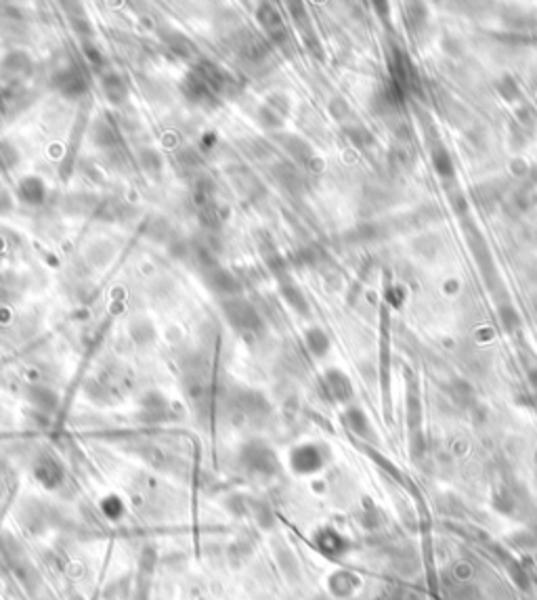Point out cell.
<instances>
[{"label":"cell","mask_w":537,"mask_h":600,"mask_svg":"<svg viewBox=\"0 0 537 600\" xmlns=\"http://www.w3.org/2000/svg\"><path fill=\"white\" fill-rule=\"evenodd\" d=\"M315 548L327 558H342L349 552L351 544L345 535H340L338 531L323 527L315 533Z\"/></svg>","instance_id":"obj_13"},{"label":"cell","mask_w":537,"mask_h":600,"mask_svg":"<svg viewBox=\"0 0 537 600\" xmlns=\"http://www.w3.org/2000/svg\"><path fill=\"white\" fill-rule=\"evenodd\" d=\"M514 120H516V124L523 129V131H533L537 126V111L533 105H529V103H525V105H521L516 111H514Z\"/></svg>","instance_id":"obj_39"},{"label":"cell","mask_w":537,"mask_h":600,"mask_svg":"<svg viewBox=\"0 0 537 600\" xmlns=\"http://www.w3.org/2000/svg\"><path fill=\"white\" fill-rule=\"evenodd\" d=\"M256 120L265 131H279V129H283V122H286V118L277 109H273L267 101L256 109Z\"/></svg>","instance_id":"obj_31"},{"label":"cell","mask_w":537,"mask_h":600,"mask_svg":"<svg viewBox=\"0 0 537 600\" xmlns=\"http://www.w3.org/2000/svg\"><path fill=\"white\" fill-rule=\"evenodd\" d=\"M221 311L227 323L239 332V334H259L263 329V320L261 313L256 311V307L246 300L244 296H231V298H223L221 300Z\"/></svg>","instance_id":"obj_2"},{"label":"cell","mask_w":537,"mask_h":600,"mask_svg":"<svg viewBox=\"0 0 537 600\" xmlns=\"http://www.w3.org/2000/svg\"><path fill=\"white\" fill-rule=\"evenodd\" d=\"M345 422H347V426L353 430V435H357V437L365 439V441H374V439H376L374 428H371V424H369V420H367V415H365L363 410H359V408H349L347 414H345Z\"/></svg>","instance_id":"obj_26"},{"label":"cell","mask_w":537,"mask_h":600,"mask_svg":"<svg viewBox=\"0 0 537 600\" xmlns=\"http://www.w3.org/2000/svg\"><path fill=\"white\" fill-rule=\"evenodd\" d=\"M325 464V452L315 443H303L290 452V468L296 474H313Z\"/></svg>","instance_id":"obj_7"},{"label":"cell","mask_w":537,"mask_h":600,"mask_svg":"<svg viewBox=\"0 0 537 600\" xmlns=\"http://www.w3.org/2000/svg\"><path fill=\"white\" fill-rule=\"evenodd\" d=\"M493 504H495L497 510H501V512H512L516 502H514V498H512V493H510L508 489H499V491L495 493V498H493Z\"/></svg>","instance_id":"obj_46"},{"label":"cell","mask_w":537,"mask_h":600,"mask_svg":"<svg viewBox=\"0 0 537 600\" xmlns=\"http://www.w3.org/2000/svg\"><path fill=\"white\" fill-rule=\"evenodd\" d=\"M430 160H433V168L435 173L443 179V181H451L455 179V166H453V160L449 156V151L445 149L443 143H435L433 145V151H430Z\"/></svg>","instance_id":"obj_25"},{"label":"cell","mask_w":537,"mask_h":600,"mask_svg":"<svg viewBox=\"0 0 537 600\" xmlns=\"http://www.w3.org/2000/svg\"><path fill=\"white\" fill-rule=\"evenodd\" d=\"M233 405H235L237 414L246 415V418H263L268 414L267 399L256 391H242L235 397Z\"/></svg>","instance_id":"obj_19"},{"label":"cell","mask_w":537,"mask_h":600,"mask_svg":"<svg viewBox=\"0 0 537 600\" xmlns=\"http://www.w3.org/2000/svg\"><path fill=\"white\" fill-rule=\"evenodd\" d=\"M239 462L248 474L259 479H271L279 472V458L263 439L246 441L239 449Z\"/></svg>","instance_id":"obj_1"},{"label":"cell","mask_w":537,"mask_h":600,"mask_svg":"<svg viewBox=\"0 0 537 600\" xmlns=\"http://www.w3.org/2000/svg\"><path fill=\"white\" fill-rule=\"evenodd\" d=\"M193 70L208 82V87L217 92L219 99H221V97H227V94L233 97L235 92L239 91L237 80H235L227 70H223L221 65H217V63H212V61H200Z\"/></svg>","instance_id":"obj_5"},{"label":"cell","mask_w":537,"mask_h":600,"mask_svg":"<svg viewBox=\"0 0 537 600\" xmlns=\"http://www.w3.org/2000/svg\"><path fill=\"white\" fill-rule=\"evenodd\" d=\"M252 508H254V514H256L259 525H263V527H271V523H273V514H271L268 506H265V504H254Z\"/></svg>","instance_id":"obj_50"},{"label":"cell","mask_w":537,"mask_h":600,"mask_svg":"<svg viewBox=\"0 0 537 600\" xmlns=\"http://www.w3.org/2000/svg\"><path fill=\"white\" fill-rule=\"evenodd\" d=\"M129 334H131V338H133L139 347L151 344V342L156 340V336H158L156 325L151 323V320H147V317H136V320H133L131 325H129Z\"/></svg>","instance_id":"obj_29"},{"label":"cell","mask_w":537,"mask_h":600,"mask_svg":"<svg viewBox=\"0 0 537 600\" xmlns=\"http://www.w3.org/2000/svg\"><path fill=\"white\" fill-rule=\"evenodd\" d=\"M116 250L109 241H94L90 244L89 250H87V256H89L90 263H94L97 267H105L112 258H114Z\"/></svg>","instance_id":"obj_32"},{"label":"cell","mask_w":537,"mask_h":600,"mask_svg":"<svg viewBox=\"0 0 537 600\" xmlns=\"http://www.w3.org/2000/svg\"><path fill=\"white\" fill-rule=\"evenodd\" d=\"M70 11H67V19H70V26H72V30L80 36V40L82 43H89V40H92V23H90L89 15H87V11L80 6V4H65Z\"/></svg>","instance_id":"obj_24"},{"label":"cell","mask_w":537,"mask_h":600,"mask_svg":"<svg viewBox=\"0 0 537 600\" xmlns=\"http://www.w3.org/2000/svg\"><path fill=\"white\" fill-rule=\"evenodd\" d=\"M420 422H422V408H420V399L413 393V388H409L407 393V424L411 432L420 430Z\"/></svg>","instance_id":"obj_35"},{"label":"cell","mask_w":537,"mask_h":600,"mask_svg":"<svg viewBox=\"0 0 537 600\" xmlns=\"http://www.w3.org/2000/svg\"><path fill=\"white\" fill-rule=\"evenodd\" d=\"M90 143L97 147V149H116L118 143H120V135L116 131V126L105 118V116H99L92 126H90Z\"/></svg>","instance_id":"obj_18"},{"label":"cell","mask_w":537,"mask_h":600,"mask_svg":"<svg viewBox=\"0 0 537 600\" xmlns=\"http://www.w3.org/2000/svg\"><path fill=\"white\" fill-rule=\"evenodd\" d=\"M0 70L2 74L11 80V82H19V80H26L34 74V61L32 57L26 53V50H9L2 61H0Z\"/></svg>","instance_id":"obj_11"},{"label":"cell","mask_w":537,"mask_h":600,"mask_svg":"<svg viewBox=\"0 0 537 600\" xmlns=\"http://www.w3.org/2000/svg\"><path fill=\"white\" fill-rule=\"evenodd\" d=\"M405 9H407V11H405L407 26H409L411 30L422 28V26H424V21H426V9H424V4L411 2V4H407Z\"/></svg>","instance_id":"obj_42"},{"label":"cell","mask_w":537,"mask_h":600,"mask_svg":"<svg viewBox=\"0 0 537 600\" xmlns=\"http://www.w3.org/2000/svg\"><path fill=\"white\" fill-rule=\"evenodd\" d=\"M82 53H85V57L89 59L92 65H97V67H101L103 63H105V57H103V53H101V48L94 45L92 40H89V43H82Z\"/></svg>","instance_id":"obj_47"},{"label":"cell","mask_w":537,"mask_h":600,"mask_svg":"<svg viewBox=\"0 0 537 600\" xmlns=\"http://www.w3.org/2000/svg\"><path fill=\"white\" fill-rule=\"evenodd\" d=\"M330 114H332L334 120H338V122H342V124L353 118L351 105H349L347 99H342V97H334V99L330 101Z\"/></svg>","instance_id":"obj_43"},{"label":"cell","mask_w":537,"mask_h":600,"mask_svg":"<svg viewBox=\"0 0 537 600\" xmlns=\"http://www.w3.org/2000/svg\"><path fill=\"white\" fill-rule=\"evenodd\" d=\"M536 538H537V525H536Z\"/></svg>","instance_id":"obj_55"},{"label":"cell","mask_w":537,"mask_h":600,"mask_svg":"<svg viewBox=\"0 0 537 600\" xmlns=\"http://www.w3.org/2000/svg\"><path fill=\"white\" fill-rule=\"evenodd\" d=\"M510 573H512V577H514V582H516V586L521 588V590H529V577H527V573H525V569L521 567V564H516V562H510Z\"/></svg>","instance_id":"obj_48"},{"label":"cell","mask_w":537,"mask_h":600,"mask_svg":"<svg viewBox=\"0 0 537 600\" xmlns=\"http://www.w3.org/2000/svg\"><path fill=\"white\" fill-rule=\"evenodd\" d=\"M533 307H536V311H537V294L533 296Z\"/></svg>","instance_id":"obj_54"},{"label":"cell","mask_w":537,"mask_h":600,"mask_svg":"<svg viewBox=\"0 0 537 600\" xmlns=\"http://www.w3.org/2000/svg\"><path fill=\"white\" fill-rule=\"evenodd\" d=\"M449 204H451V208H453V212H457V214H464L466 210H468V197L466 195H462L460 191H451V195H449Z\"/></svg>","instance_id":"obj_49"},{"label":"cell","mask_w":537,"mask_h":600,"mask_svg":"<svg viewBox=\"0 0 537 600\" xmlns=\"http://www.w3.org/2000/svg\"><path fill=\"white\" fill-rule=\"evenodd\" d=\"M455 575L460 579H468V577H472V567L466 562H460V564H455Z\"/></svg>","instance_id":"obj_51"},{"label":"cell","mask_w":537,"mask_h":600,"mask_svg":"<svg viewBox=\"0 0 537 600\" xmlns=\"http://www.w3.org/2000/svg\"><path fill=\"white\" fill-rule=\"evenodd\" d=\"M160 38L164 40V45L168 46L173 53H177L179 57H193L195 55V45L175 28H162L160 30Z\"/></svg>","instance_id":"obj_22"},{"label":"cell","mask_w":537,"mask_h":600,"mask_svg":"<svg viewBox=\"0 0 537 600\" xmlns=\"http://www.w3.org/2000/svg\"><path fill=\"white\" fill-rule=\"evenodd\" d=\"M359 586V579L353 575V573H349V571H338V573H334L330 579H327V588H330V592L334 594V596H338V599H347V596H351L355 590H357Z\"/></svg>","instance_id":"obj_27"},{"label":"cell","mask_w":537,"mask_h":600,"mask_svg":"<svg viewBox=\"0 0 537 600\" xmlns=\"http://www.w3.org/2000/svg\"><path fill=\"white\" fill-rule=\"evenodd\" d=\"M529 384L533 388V395H537V368L529 369Z\"/></svg>","instance_id":"obj_52"},{"label":"cell","mask_w":537,"mask_h":600,"mask_svg":"<svg viewBox=\"0 0 537 600\" xmlns=\"http://www.w3.org/2000/svg\"><path fill=\"white\" fill-rule=\"evenodd\" d=\"M323 382H325V388H327V393H330V397L334 399V401H338V403H347V401H351L353 399V382H351V378L345 373V371H340V369L332 368L325 371V376H323Z\"/></svg>","instance_id":"obj_15"},{"label":"cell","mask_w":537,"mask_h":600,"mask_svg":"<svg viewBox=\"0 0 537 600\" xmlns=\"http://www.w3.org/2000/svg\"><path fill=\"white\" fill-rule=\"evenodd\" d=\"M32 472H34V479H36L45 489H48V491H55L57 487H61V483H63V479H65L63 466L55 460L50 454H40V456L34 460Z\"/></svg>","instance_id":"obj_10"},{"label":"cell","mask_w":537,"mask_h":600,"mask_svg":"<svg viewBox=\"0 0 537 600\" xmlns=\"http://www.w3.org/2000/svg\"><path fill=\"white\" fill-rule=\"evenodd\" d=\"M279 292H281V296H283V300L298 313V315H303V317H307L309 313H311V305H309V300H307V296H305V292L300 290V285L298 283H294L290 277L288 279H283V281H279Z\"/></svg>","instance_id":"obj_20"},{"label":"cell","mask_w":537,"mask_h":600,"mask_svg":"<svg viewBox=\"0 0 537 600\" xmlns=\"http://www.w3.org/2000/svg\"><path fill=\"white\" fill-rule=\"evenodd\" d=\"M26 399L32 408H36L43 414H53L59 408V395L55 388L46 384H32L26 391Z\"/></svg>","instance_id":"obj_17"},{"label":"cell","mask_w":537,"mask_h":600,"mask_svg":"<svg viewBox=\"0 0 537 600\" xmlns=\"http://www.w3.org/2000/svg\"><path fill=\"white\" fill-rule=\"evenodd\" d=\"M136 162H139V168L149 177V179H160L162 173H164V158L158 149L153 147H143L139 149L136 153Z\"/></svg>","instance_id":"obj_21"},{"label":"cell","mask_w":537,"mask_h":600,"mask_svg":"<svg viewBox=\"0 0 537 600\" xmlns=\"http://www.w3.org/2000/svg\"><path fill=\"white\" fill-rule=\"evenodd\" d=\"M477 195H474V200L479 202V206H483V208H487V210H492L493 206L499 202V197H501V193L495 189V185L493 183H485L481 185V187H477V191H474Z\"/></svg>","instance_id":"obj_40"},{"label":"cell","mask_w":537,"mask_h":600,"mask_svg":"<svg viewBox=\"0 0 537 600\" xmlns=\"http://www.w3.org/2000/svg\"><path fill=\"white\" fill-rule=\"evenodd\" d=\"M53 89L65 99H80L89 92V80L76 63H67L55 72Z\"/></svg>","instance_id":"obj_3"},{"label":"cell","mask_w":537,"mask_h":600,"mask_svg":"<svg viewBox=\"0 0 537 600\" xmlns=\"http://www.w3.org/2000/svg\"><path fill=\"white\" fill-rule=\"evenodd\" d=\"M389 162H391V166H393L395 170L403 173V170L411 168L413 156H411V151H409V147H407L405 143H397V145L391 147V151H389Z\"/></svg>","instance_id":"obj_34"},{"label":"cell","mask_w":537,"mask_h":600,"mask_svg":"<svg viewBox=\"0 0 537 600\" xmlns=\"http://www.w3.org/2000/svg\"><path fill=\"white\" fill-rule=\"evenodd\" d=\"M101 510H103V514L109 518V520H118L122 514H124V502L118 498V496H107V498H103V502H101Z\"/></svg>","instance_id":"obj_44"},{"label":"cell","mask_w":537,"mask_h":600,"mask_svg":"<svg viewBox=\"0 0 537 600\" xmlns=\"http://www.w3.org/2000/svg\"><path fill=\"white\" fill-rule=\"evenodd\" d=\"M183 92H185V97H187L191 103H195V105H200V107H215V105L219 103L217 92L208 87V82H206L195 70H191V72L185 76V80H183Z\"/></svg>","instance_id":"obj_12"},{"label":"cell","mask_w":537,"mask_h":600,"mask_svg":"<svg viewBox=\"0 0 537 600\" xmlns=\"http://www.w3.org/2000/svg\"><path fill=\"white\" fill-rule=\"evenodd\" d=\"M19 162V151L15 149L13 143L0 141V170H11Z\"/></svg>","instance_id":"obj_41"},{"label":"cell","mask_w":537,"mask_h":600,"mask_svg":"<svg viewBox=\"0 0 537 600\" xmlns=\"http://www.w3.org/2000/svg\"><path fill=\"white\" fill-rule=\"evenodd\" d=\"M514 170H516V175H519V173H521V175L527 173V166L523 164V160H514Z\"/></svg>","instance_id":"obj_53"},{"label":"cell","mask_w":537,"mask_h":600,"mask_svg":"<svg viewBox=\"0 0 537 600\" xmlns=\"http://www.w3.org/2000/svg\"><path fill=\"white\" fill-rule=\"evenodd\" d=\"M99 87H101V92H103L105 101H107L109 105H114V107L124 105L126 99H129V82H126V78H124L122 74H118V72H112V70L105 72V74L101 76Z\"/></svg>","instance_id":"obj_14"},{"label":"cell","mask_w":537,"mask_h":600,"mask_svg":"<svg viewBox=\"0 0 537 600\" xmlns=\"http://www.w3.org/2000/svg\"><path fill=\"white\" fill-rule=\"evenodd\" d=\"M495 89L499 92V97L508 103H514L519 97H521V87L519 82L512 78V76H501L497 82H495Z\"/></svg>","instance_id":"obj_36"},{"label":"cell","mask_w":537,"mask_h":600,"mask_svg":"<svg viewBox=\"0 0 537 600\" xmlns=\"http://www.w3.org/2000/svg\"><path fill=\"white\" fill-rule=\"evenodd\" d=\"M288 9H290V15H292V19H294V26L298 28V32H300V36H303L305 46L313 53L315 57L323 59V46L319 43L317 34H315L313 23H311V15H309V11L305 9V4H303V2H290Z\"/></svg>","instance_id":"obj_9"},{"label":"cell","mask_w":537,"mask_h":600,"mask_svg":"<svg viewBox=\"0 0 537 600\" xmlns=\"http://www.w3.org/2000/svg\"><path fill=\"white\" fill-rule=\"evenodd\" d=\"M273 177L283 189H288L292 193L303 189V177H300L298 168L294 164H290V162H277L273 166Z\"/></svg>","instance_id":"obj_23"},{"label":"cell","mask_w":537,"mask_h":600,"mask_svg":"<svg viewBox=\"0 0 537 600\" xmlns=\"http://www.w3.org/2000/svg\"><path fill=\"white\" fill-rule=\"evenodd\" d=\"M472 397H474V391H472V386H470L466 380H455V382L451 384V399H453L457 405H462V408L470 405V403H472Z\"/></svg>","instance_id":"obj_38"},{"label":"cell","mask_w":537,"mask_h":600,"mask_svg":"<svg viewBox=\"0 0 537 600\" xmlns=\"http://www.w3.org/2000/svg\"><path fill=\"white\" fill-rule=\"evenodd\" d=\"M256 21L259 26L265 30V34L268 36V40L273 45H277L279 48H288L292 38H290V30L281 17V13L271 4V2H263L256 9Z\"/></svg>","instance_id":"obj_4"},{"label":"cell","mask_w":537,"mask_h":600,"mask_svg":"<svg viewBox=\"0 0 537 600\" xmlns=\"http://www.w3.org/2000/svg\"><path fill=\"white\" fill-rule=\"evenodd\" d=\"M305 344H307V349L313 357H325L330 353V347H332L330 336L321 327H309L305 332Z\"/></svg>","instance_id":"obj_30"},{"label":"cell","mask_w":537,"mask_h":600,"mask_svg":"<svg viewBox=\"0 0 537 600\" xmlns=\"http://www.w3.org/2000/svg\"><path fill=\"white\" fill-rule=\"evenodd\" d=\"M202 279L206 283V288L210 292H215L221 298H231V296H239L242 292V283L239 279L233 276L229 269H224L223 265L210 267L206 271H202Z\"/></svg>","instance_id":"obj_8"},{"label":"cell","mask_w":537,"mask_h":600,"mask_svg":"<svg viewBox=\"0 0 537 600\" xmlns=\"http://www.w3.org/2000/svg\"><path fill=\"white\" fill-rule=\"evenodd\" d=\"M267 103L273 109H277L283 118H288L290 107H292V101H290V97H288L286 92H273L267 99Z\"/></svg>","instance_id":"obj_45"},{"label":"cell","mask_w":537,"mask_h":600,"mask_svg":"<svg viewBox=\"0 0 537 600\" xmlns=\"http://www.w3.org/2000/svg\"><path fill=\"white\" fill-rule=\"evenodd\" d=\"M345 135L349 137V141L359 147V149H367V147H374L376 145V138L374 135L363 126V124H345Z\"/></svg>","instance_id":"obj_33"},{"label":"cell","mask_w":537,"mask_h":600,"mask_svg":"<svg viewBox=\"0 0 537 600\" xmlns=\"http://www.w3.org/2000/svg\"><path fill=\"white\" fill-rule=\"evenodd\" d=\"M17 197L21 204L30 206V208H38L43 206L46 200V185L40 177L36 175H28L23 177L17 185Z\"/></svg>","instance_id":"obj_16"},{"label":"cell","mask_w":537,"mask_h":600,"mask_svg":"<svg viewBox=\"0 0 537 600\" xmlns=\"http://www.w3.org/2000/svg\"><path fill=\"white\" fill-rule=\"evenodd\" d=\"M141 408H143V418L149 420V422H158L168 414V401L164 399L162 393L145 395L143 401H141Z\"/></svg>","instance_id":"obj_28"},{"label":"cell","mask_w":537,"mask_h":600,"mask_svg":"<svg viewBox=\"0 0 537 600\" xmlns=\"http://www.w3.org/2000/svg\"><path fill=\"white\" fill-rule=\"evenodd\" d=\"M497 317H499V322H501L504 329H506L508 334H512V332H516V329L521 327V315L516 313V309H514L510 302L499 305V313H497Z\"/></svg>","instance_id":"obj_37"},{"label":"cell","mask_w":537,"mask_h":600,"mask_svg":"<svg viewBox=\"0 0 537 600\" xmlns=\"http://www.w3.org/2000/svg\"><path fill=\"white\" fill-rule=\"evenodd\" d=\"M277 141H279L281 149H283L298 166H305V168H309V170H319V168H321V160L315 156L313 147L303 137L290 135V133H281V135H277Z\"/></svg>","instance_id":"obj_6"}]
</instances>
